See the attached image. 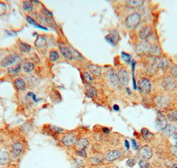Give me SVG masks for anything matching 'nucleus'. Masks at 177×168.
I'll return each mask as SVG.
<instances>
[{"mask_svg": "<svg viewBox=\"0 0 177 168\" xmlns=\"http://www.w3.org/2000/svg\"><path fill=\"white\" fill-rule=\"evenodd\" d=\"M141 21V15L137 12H133L126 18L125 24L126 27L131 29L136 27Z\"/></svg>", "mask_w": 177, "mask_h": 168, "instance_id": "obj_1", "label": "nucleus"}, {"mask_svg": "<svg viewBox=\"0 0 177 168\" xmlns=\"http://www.w3.org/2000/svg\"><path fill=\"white\" fill-rule=\"evenodd\" d=\"M118 79H119V85L121 87H126L128 85L129 81V76L127 71L125 69H121L117 73Z\"/></svg>", "mask_w": 177, "mask_h": 168, "instance_id": "obj_2", "label": "nucleus"}, {"mask_svg": "<svg viewBox=\"0 0 177 168\" xmlns=\"http://www.w3.org/2000/svg\"><path fill=\"white\" fill-rule=\"evenodd\" d=\"M138 156L142 160H149L153 156V151L149 146H143L138 152Z\"/></svg>", "mask_w": 177, "mask_h": 168, "instance_id": "obj_3", "label": "nucleus"}, {"mask_svg": "<svg viewBox=\"0 0 177 168\" xmlns=\"http://www.w3.org/2000/svg\"><path fill=\"white\" fill-rule=\"evenodd\" d=\"M139 88L142 94H148L151 91V83L148 79L142 78L139 82Z\"/></svg>", "mask_w": 177, "mask_h": 168, "instance_id": "obj_4", "label": "nucleus"}, {"mask_svg": "<svg viewBox=\"0 0 177 168\" xmlns=\"http://www.w3.org/2000/svg\"><path fill=\"white\" fill-rule=\"evenodd\" d=\"M18 57L19 56L18 54H10V55H8L2 60L1 65L3 68H6V67L10 66V65L14 64Z\"/></svg>", "mask_w": 177, "mask_h": 168, "instance_id": "obj_5", "label": "nucleus"}, {"mask_svg": "<svg viewBox=\"0 0 177 168\" xmlns=\"http://www.w3.org/2000/svg\"><path fill=\"white\" fill-rule=\"evenodd\" d=\"M107 79L109 83H110V85L112 87H117L118 86H119V79H118V76L117 74L115 72V71L111 69L107 71Z\"/></svg>", "mask_w": 177, "mask_h": 168, "instance_id": "obj_6", "label": "nucleus"}, {"mask_svg": "<svg viewBox=\"0 0 177 168\" xmlns=\"http://www.w3.org/2000/svg\"><path fill=\"white\" fill-rule=\"evenodd\" d=\"M155 125L156 128H157L158 130L163 131L167 126V121L165 117H164L162 114L158 113L157 117H156Z\"/></svg>", "mask_w": 177, "mask_h": 168, "instance_id": "obj_7", "label": "nucleus"}, {"mask_svg": "<svg viewBox=\"0 0 177 168\" xmlns=\"http://www.w3.org/2000/svg\"><path fill=\"white\" fill-rule=\"evenodd\" d=\"M163 87L167 91H172L176 87V82L173 78L167 77L164 79L163 82Z\"/></svg>", "mask_w": 177, "mask_h": 168, "instance_id": "obj_8", "label": "nucleus"}, {"mask_svg": "<svg viewBox=\"0 0 177 168\" xmlns=\"http://www.w3.org/2000/svg\"><path fill=\"white\" fill-rule=\"evenodd\" d=\"M151 44H150L148 41H143L139 43L136 48V50L138 53H145L146 52H149L151 48Z\"/></svg>", "mask_w": 177, "mask_h": 168, "instance_id": "obj_9", "label": "nucleus"}, {"mask_svg": "<svg viewBox=\"0 0 177 168\" xmlns=\"http://www.w3.org/2000/svg\"><path fill=\"white\" fill-rule=\"evenodd\" d=\"M77 140L76 136L73 133H68L62 139V143L65 146H71L73 145Z\"/></svg>", "mask_w": 177, "mask_h": 168, "instance_id": "obj_10", "label": "nucleus"}, {"mask_svg": "<svg viewBox=\"0 0 177 168\" xmlns=\"http://www.w3.org/2000/svg\"><path fill=\"white\" fill-rule=\"evenodd\" d=\"M152 32H153V29L150 26H146L144 27H142L139 33V36L141 40H146L149 37H150L152 34Z\"/></svg>", "mask_w": 177, "mask_h": 168, "instance_id": "obj_11", "label": "nucleus"}, {"mask_svg": "<svg viewBox=\"0 0 177 168\" xmlns=\"http://www.w3.org/2000/svg\"><path fill=\"white\" fill-rule=\"evenodd\" d=\"M60 52L62 54V56L65 58L67 59V60H73L74 57L72 55V53H71V50L68 48L65 47L64 45H60Z\"/></svg>", "mask_w": 177, "mask_h": 168, "instance_id": "obj_12", "label": "nucleus"}, {"mask_svg": "<svg viewBox=\"0 0 177 168\" xmlns=\"http://www.w3.org/2000/svg\"><path fill=\"white\" fill-rule=\"evenodd\" d=\"M23 146L22 143L16 142L13 145L12 147V153L15 157H18L21 154L23 151Z\"/></svg>", "mask_w": 177, "mask_h": 168, "instance_id": "obj_13", "label": "nucleus"}, {"mask_svg": "<svg viewBox=\"0 0 177 168\" xmlns=\"http://www.w3.org/2000/svg\"><path fill=\"white\" fill-rule=\"evenodd\" d=\"M10 153L7 151H0V166H4L10 161Z\"/></svg>", "mask_w": 177, "mask_h": 168, "instance_id": "obj_14", "label": "nucleus"}, {"mask_svg": "<svg viewBox=\"0 0 177 168\" xmlns=\"http://www.w3.org/2000/svg\"><path fill=\"white\" fill-rule=\"evenodd\" d=\"M168 102H169V99H168L167 97H165V96H158V97L155 99L156 104L160 107H164L167 106Z\"/></svg>", "mask_w": 177, "mask_h": 168, "instance_id": "obj_15", "label": "nucleus"}, {"mask_svg": "<svg viewBox=\"0 0 177 168\" xmlns=\"http://www.w3.org/2000/svg\"><path fill=\"white\" fill-rule=\"evenodd\" d=\"M121 155V152L119 151H117V150H113L111 151V152H109L106 156V159L109 162H113V161H115L116 159H119Z\"/></svg>", "mask_w": 177, "mask_h": 168, "instance_id": "obj_16", "label": "nucleus"}, {"mask_svg": "<svg viewBox=\"0 0 177 168\" xmlns=\"http://www.w3.org/2000/svg\"><path fill=\"white\" fill-rule=\"evenodd\" d=\"M47 45V40L43 36H38L35 41V45L37 48H43Z\"/></svg>", "mask_w": 177, "mask_h": 168, "instance_id": "obj_17", "label": "nucleus"}, {"mask_svg": "<svg viewBox=\"0 0 177 168\" xmlns=\"http://www.w3.org/2000/svg\"><path fill=\"white\" fill-rule=\"evenodd\" d=\"M14 85L15 88L19 91H23L26 88V84L22 78H18L14 81Z\"/></svg>", "mask_w": 177, "mask_h": 168, "instance_id": "obj_18", "label": "nucleus"}, {"mask_svg": "<svg viewBox=\"0 0 177 168\" xmlns=\"http://www.w3.org/2000/svg\"><path fill=\"white\" fill-rule=\"evenodd\" d=\"M118 38H119V33H118L117 31L112 32L111 33L106 37L107 41L113 45L115 44L116 41L118 40Z\"/></svg>", "mask_w": 177, "mask_h": 168, "instance_id": "obj_19", "label": "nucleus"}, {"mask_svg": "<svg viewBox=\"0 0 177 168\" xmlns=\"http://www.w3.org/2000/svg\"><path fill=\"white\" fill-rule=\"evenodd\" d=\"M163 132L165 135L168 136H171L172 135H174L175 132H176V127L172 124H169L167 125V127L163 130Z\"/></svg>", "mask_w": 177, "mask_h": 168, "instance_id": "obj_20", "label": "nucleus"}, {"mask_svg": "<svg viewBox=\"0 0 177 168\" xmlns=\"http://www.w3.org/2000/svg\"><path fill=\"white\" fill-rule=\"evenodd\" d=\"M88 69H89L93 75H96V76H98V75H99L101 73V68L99 66L96 65H93V64L89 65L88 66Z\"/></svg>", "mask_w": 177, "mask_h": 168, "instance_id": "obj_21", "label": "nucleus"}, {"mask_svg": "<svg viewBox=\"0 0 177 168\" xmlns=\"http://www.w3.org/2000/svg\"><path fill=\"white\" fill-rule=\"evenodd\" d=\"M21 67H22L21 64H18L14 67H11V68L8 69V74L10 75H12V76H15V75L19 74V71L21 70Z\"/></svg>", "mask_w": 177, "mask_h": 168, "instance_id": "obj_22", "label": "nucleus"}, {"mask_svg": "<svg viewBox=\"0 0 177 168\" xmlns=\"http://www.w3.org/2000/svg\"><path fill=\"white\" fill-rule=\"evenodd\" d=\"M88 144H89V142L87 139H85V138H81L77 142V147L79 149H85L88 147Z\"/></svg>", "mask_w": 177, "mask_h": 168, "instance_id": "obj_23", "label": "nucleus"}, {"mask_svg": "<svg viewBox=\"0 0 177 168\" xmlns=\"http://www.w3.org/2000/svg\"><path fill=\"white\" fill-rule=\"evenodd\" d=\"M141 132L143 138L146 141H149L151 138L153 137V134L150 132L149 129H147L146 128H142Z\"/></svg>", "mask_w": 177, "mask_h": 168, "instance_id": "obj_24", "label": "nucleus"}, {"mask_svg": "<svg viewBox=\"0 0 177 168\" xmlns=\"http://www.w3.org/2000/svg\"><path fill=\"white\" fill-rule=\"evenodd\" d=\"M144 2H145L142 1V0H138V1H127L126 2V4L132 8H137L142 6Z\"/></svg>", "mask_w": 177, "mask_h": 168, "instance_id": "obj_25", "label": "nucleus"}, {"mask_svg": "<svg viewBox=\"0 0 177 168\" xmlns=\"http://www.w3.org/2000/svg\"><path fill=\"white\" fill-rule=\"evenodd\" d=\"M90 161L93 164H95V165L101 164V163H102L103 162V158L102 155H95V156L94 157L91 158Z\"/></svg>", "mask_w": 177, "mask_h": 168, "instance_id": "obj_26", "label": "nucleus"}, {"mask_svg": "<svg viewBox=\"0 0 177 168\" xmlns=\"http://www.w3.org/2000/svg\"><path fill=\"white\" fill-rule=\"evenodd\" d=\"M18 46L19 49L23 53L29 52V51H30L31 49L30 45L25 43H23V42H19Z\"/></svg>", "mask_w": 177, "mask_h": 168, "instance_id": "obj_27", "label": "nucleus"}, {"mask_svg": "<svg viewBox=\"0 0 177 168\" xmlns=\"http://www.w3.org/2000/svg\"><path fill=\"white\" fill-rule=\"evenodd\" d=\"M35 68V65L31 62L25 63L23 65V69L25 73H31Z\"/></svg>", "mask_w": 177, "mask_h": 168, "instance_id": "obj_28", "label": "nucleus"}, {"mask_svg": "<svg viewBox=\"0 0 177 168\" xmlns=\"http://www.w3.org/2000/svg\"><path fill=\"white\" fill-rule=\"evenodd\" d=\"M83 161L80 159H75L72 163V168H83Z\"/></svg>", "mask_w": 177, "mask_h": 168, "instance_id": "obj_29", "label": "nucleus"}, {"mask_svg": "<svg viewBox=\"0 0 177 168\" xmlns=\"http://www.w3.org/2000/svg\"><path fill=\"white\" fill-rule=\"evenodd\" d=\"M167 119L172 122H177V111H173L168 113Z\"/></svg>", "mask_w": 177, "mask_h": 168, "instance_id": "obj_30", "label": "nucleus"}, {"mask_svg": "<svg viewBox=\"0 0 177 168\" xmlns=\"http://www.w3.org/2000/svg\"><path fill=\"white\" fill-rule=\"evenodd\" d=\"M97 94V91L93 87H87L86 91V95L88 98H93Z\"/></svg>", "mask_w": 177, "mask_h": 168, "instance_id": "obj_31", "label": "nucleus"}, {"mask_svg": "<svg viewBox=\"0 0 177 168\" xmlns=\"http://www.w3.org/2000/svg\"><path fill=\"white\" fill-rule=\"evenodd\" d=\"M60 58V55L57 52L52 50L49 53V60L51 61H56Z\"/></svg>", "mask_w": 177, "mask_h": 168, "instance_id": "obj_32", "label": "nucleus"}, {"mask_svg": "<svg viewBox=\"0 0 177 168\" xmlns=\"http://www.w3.org/2000/svg\"><path fill=\"white\" fill-rule=\"evenodd\" d=\"M149 53L154 54V55H156V56H158L161 53V49L156 45H152Z\"/></svg>", "mask_w": 177, "mask_h": 168, "instance_id": "obj_33", "label": "nucleus"}, {"mask_svg": "<svg viewBox=\"0 0 177 168\" xmlns=\"http://www.w3.org/2000/svg\"><path fill=\"white\" fill-rule=\"evenodd\" d=\"M23 8L25 11H30L33 10V5L31 2H23Z\"/></svg>", "mask_w": 177, "mask_h": 168, "instance_id": "obj_34", "label": "nucleus"}, {"mask_svg": "<svg viewBox=\"0 0 177 168\" xmlns=\"http://www.w3.org/2000/svg\"><path fill=\"white\" fill-rule=\"evenodd\" d=\"M83 78L85 79V81L88 83H90L92 82L93 81V78H91V75L87 73V72H84L83 74Z\"/></svg>", "mask_w": 177, "mask_h": 168, "instance_id": "obj_35", "label": "nucleus"}, {"mask_svg": "<svg viewBox=\"0 0 177 168\" xmlns=\"http://www.w3.org/2000/svg\"><path fill=\"white\" fill-rule=\"evenodd\" d=\"M69 49L71 50V53H72V55H73V57H76V58H77V59H82V56L78 52L76 51L75 49L70 47Z\"/></svg>", "mask_w": 177, "mask_h": 168, "instance_id": "obj_36", "label": "nucleus"}, {"mask_svg": "<svg viewBox=\"0 0 177 168\" xmlns=\"http://www.w3.org/2000/svg\"><path fill=\"white\" fill-rule=\"evenodd\" d=\"M77 154L79 155V157H82V158H87V156L85 149H79L77 151Z\"/></svg>", "mask_w": 177, "mask_h": 168, "instance_id": "obj_37", "label": "nucleus"}, {"mask_svg": "<svg viewBox=\"0 0 177 168\" xmlns=\"http://www.w3.org/2000/svg\"><path fill=\"white\" fill-rule=\"evenodd\" d=\"M139 166L141 168H150V165L146 163L145 160H141L139 162Z\"/></svg>", "mask_w": 177, "mask_h": 168, "instance_id": "obj_38", "label": "nucleus"}, {"mask_svg": "<svg viewBox=\"0 0 177 168\" xmlns=\"http://www.w3.org/2000/svg\"><path fill=\"white\" fill-rule=\"evenodd\" d=\"M26 19L27 21V22L29 23V24H31V25H33V26H36L37 23H36L35 21L30 16H29V15H27L26 16Z\"/></svg>", "mask_w": 177, "mask_h": 168, "instance_id": "obj_39", "label": "nucleus"}, {"mask_svg": "<svg viewBox=\"0 0 177 168\" xmlns=\"http://www.w3.org/2000/svg\"><path fill=\"white\" fill-rule=\"evenodd\" d=\"M170 150L172 154L177 158V145H172L171 147Z\"/></svg>", "mask_w": 177, "mask_h": 168, "instance_id": "obj_40", "label": "nucleus"}, {"mask_svg": "<svg viewBox=\"0 0 177 168\" xmlns=\"http://www.w3.org/2000/svg\"><path fill=\"white\" fill-rule=\"evenodd\" d=\"M42 11H43V14L46 17H49V18H52L53 17V14L51 11H49L48 10L46 9V8H43V9L42 10Z\"/></svg>", "mask_w": 177, "mask_h": 168, "instance_id": "obj_41", "label": "nucleus"}, {"mask_svg": "<svg viewBox=\"0 0 177 168\" xmlns=\"http://www.w3.org/2000/svg\"><path fill=\"white\" fill-rule=\"evenodd\" d=\"M171 74H172V76L177 78V65L172 67L171 69Z\"/></svg>", "mask_w": 177, "mask_h": 168, "instance_id": "obj_42", "label": "nucleus"}, {"mask_svg": "<svg viewBox=\"0 0 177 168\" xmlns=\"http://www.w3.org/2000/svg\"><path fill=\"white\" fill-rule=\"evenodd\" d=\"M51 129L53 130V132H56V133H61V132H63V129H62L61 128L56 127V126H55V125H51Z\"/></svg>", "mask_w": 177, "mask_h": 168, "instance_id": "obj_43", "label": "nucleus"}, {"mask_svg": "<svg viewBox=\"0 0 177 168\" xmlns=\"http://www.w3.org/2000/svg\"><path fill=\"white\" fill-rule=\"evenodd\" d=\"M135 163H136V161L133 159H130L127 162H126V164H127L130 167H133L134 165H135Z\"/></svg>", "mask_w": 177, "mask_h": 168, "instance_id": "obj_44", "label": "nucleus"}, {"mask_svg": "<svg viewBox=\"0 0 177 168\" xmlns=\"http://www.w3.org/2000/svg\"><path fill=\"white\" fill-rule=\"evenodd\" d=\"M131 141H132L133 148L134 149H138V145H137V144L136 141L134 140H132Z\"/></svg>", "mask_w": 177, "mask_h": 168, "instance_id": "obj_45", "label": "nucleus"}, {"mask_svg": "<svg viewBox=\"0 0 177 168\" xmlns=\"http://www.w3.org/2000/svg\"><path fill=\"white\" fill-rule=\"evenodd\" d=\"M125 145L126 149H129V141L127 140L125 141Z\"/></svg>", "mask_w": 177, "mask_h": 168, "instance_id": "obj_46", "label": "nucleus"}, {"mask_svg": "<svg viewBox=\"0 0 177 168\" xmlns=\"http://www.w3.org/2000/svg\"><path fill=\"white\" fill-rule=\"evenodd\" d=\"M113 110L115 111H119V106H117V105H114L113 106Z\"/></svg>", "mask_w": 177, "mask_h": 168, "instance_id": "obj_47", "label": "nucleus"}, {"mask_svg": "<svg viewBox=\"0 0 177 168\" xmlns=\"http://www.w3.org/2000/svg\"><path fill=\"white\" fill-rule=\"evenodd\" d=\"M103 132L106 133H109V132H110V130H109V129H108L107 128H103Z\"/></svg>", "mask_w": 177, "mask_h": 168, "instance_id": "obj_48", "label": "nucleus"}, {"mask_svg": "<svg viewBox=\"0 0 177 168\" xmlns=\"http://www.w3.org/2000/svg\"><path fill=\"white\" fill-rule=\"evenodd\" d=\"M35 27H38V28H41V29H44V30H47V29L46 28V27H43V26H39V24H37L36 26H35Z\"/></svg>", "mask_w": 177, "mask_h": 168, "instance_id": "obj_49", "label": "nucleus"}, {"mask_svg": "<svg viewBox=\"0 0 177 168\" xmlns=\"http://www.w3.org/2000/svg\"><path fill=\"white\" fill-rule=\"evenodd\" d=\"M173 139H174L176 141H177V133H175V134L174 136H173Z\"/></svg>", "mask_w": 177, "mask_h": 168, "instance_id": "obj_50", "label": "nucleus"}, {"mask_svg": "<svg viewBox=\"0 0 177 168\" xmlns=\"http://www.w3.org/2000/svg\"><path fill=\"white\" fill-rule=\"evenodd\" d=\"M172 168H177V164H175L173 167H172Z\"/></svg>", "mask_w": 177, "mask_h": 168, "instance_id": "obj_51", "label": "nucleus"}]
</instances>
